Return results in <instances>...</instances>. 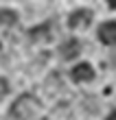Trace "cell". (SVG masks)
<instances>
[{
	"instance_id": "1",
	"label": "cell",
	"mask_w": 116,
	"mask_h": 120,
	"mask_svg": "<svg viewBox=\"0 0 116 120\" xmlns=\"http://www.w3.org/2000/svg\"><path fill=\"white\" fill-rule=\"evenodd\" d=\"M40 111V103H37V98L35 96H20L16 103L11 105V109H9V116L13 120H31L35 114Z\"/></svg>"
},
{
	"instance_id": "2",
	"label": "cell",
	"mask_w": 116,
	"mask_h": 120,
	"mask_svg": "<svg viewBox=\"0 0 116 120\" xmlns=\"http://www.w3.org/2000/svg\"><path fill=\"white\" fill-rule=\"evenodd\" d=\"M92 22V11H88V9H79V11H75L70 15V20H68V24L72 26V29H85Z\"/></svg>"
},
{
	"instance_id": "3",
	"label": "cell",
	"mask_w": 116,
	"mask_h": 120,
	"mask_svg": "<svg viewBox=\"0 0 116 120\" xmlns=\"http://www.w3.org/2000/svg\"><path fill=\"white\" fill-rule=\"evenodd\" d=\"M79 52H81V44L77 39H66L59 46V57L61 59H75Z\"/></svg>"
},
{
	"instance_id": "4",
	"label": "cell",
	"mask_w": 116,
	"mask_h": 120,
	"mask_svg": "<svg viewBox=\"0 0 116 120\" xmlns=\"http://www.w3.org/2000/svg\"><path fill=\"white\" fill-rule=\"evenodd\" d=\"M99 39L103 44H116V22H105L99 26Z\"/></svg>"
},
{
	"instance_id": "5",
	"label": "cell",
	"mask_w": 116,
	"mask_h": 120,
	"mask_svg": "<svg viewBox=\"0 0 116 120\" xmlns=\"http://www.w3.org/2000/svg\"><path fill=\"white\" fill-rule=\"evenodd\" d=\"M94 76V70L90 68V63H79L77 68H72V79L75 81H92Z\"/></svg>"
},
{
	"instance_id": "6",
	"label": "cell",
	"mask_w": 116,
	"mask_h": 120,
	"mask_svg": "<svg viewBox=\"0 0 116 120\" xmlns=\"http://www.w3.org/2000/svg\"><path fill=\"white\" fill-rule=\"evenodd\" d=\"M28 37L33 41H44V39H50V26L48 24H40L35 29L28 31Z\"/></svg>"
},
{
	"instance_id": "7",
	"label": "cell",
	"mask_w": 116,
	"mask_h": 120,
	"mask_svg": "<svg viewBox=\"0 0 116 120\" xmlns=\"http://www.w3.org/2000/svg\"><path fill=\"white\" fill-rule=\"evenodd\" d=\"M16 22H18L16 11H11V9H2V11H0V24L11 26V24H16Z\"/></svg>"
},
{
	"instance_id": "8",
	"label": "cell",
	"mask_w": 116,
	"mask_h": 120,
	"mask_svg": "<svg viewBox=\"0 0 116 120\" xmlns=\"http://www.w3.org/2000/svg\"><path fill=\"white\" fill-rule=\"evenodd\" d=\"M7 92H9V83H7L4 79H0V98L7 96Z\"/></svg>"
},
{
	"instance_id": "9",
	"label": "cell",
	"mask_w": 116,
	"mask_h": 120,
	"mask_svg": "<svg viewBox=\"0 0 116 120\" xmlns=\"http://www.w3.org/2000/svg\"><path fill=\"white\" fill-rule=\"evenodd\" d=\"M107 4H110L112 9H116V0H107Z\"/></svg>"
},
{
	"instance_id": "10",
	"label": "cell",
	"mask_w": 116,
	"mask_h": 120,
	"mask_svg": "<svg viewBox=\"0 0 116 120\" xmlns=\"http://www.w3.org/2000/svg\"><path fill=\"white\" fill-rule=\"evenodd\" d=\"M107 120H116V111H112V116L107 118Z\"/></svg>"
},
{
	"instance_id": "11",
	"label": "cell",
	"mask_w": 116,
	"mask_h": 120,
	"mask_svg": "<svg viewBox=\"0 0 116 120\" xmlns=\"http://www.w3.org/2000/svg\"><path fill=\"white\" fill-rule=\"evenodd\" d=\"M112 63H114V68H116V55H114V57H112Z\"/></svg>"
}]
</instances>
